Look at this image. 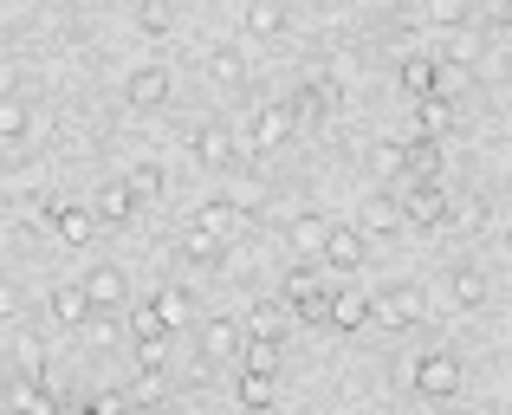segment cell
<instances>
[{"label": "cell", "mask_w": 512, "mask_h": 415, "mask_svg": "<svg viewBox=\"0 0 512 415\" xmlns=\"http://www.w3.org/2000/svg\"><path fill=\"white\" fill-rule=\"evenodd\" d=\"M13 312H20V292H13L7 279H0V325H13Z\"/></svg>", "instance_id": "42"}, {"label": "cell", "mask_w": 512, "mask_h": 415, "mask_svg": "<svg viewBox=\"0 0 512 415\" xmlns=\"http://www.w3.org/2000/svg\"><path fill=\"white\" fill-rule=\"evenodd\" d=\"M130 338H137V351H163L169 325L156 318V305H137V312H130Z\"/></svg>", "instance_id": "19"}, {"label": "cell", "mask_w": 512, "mask_h": 415, "mask_svg": "<svg viewBox=\"0 0 512 415\" xmlns=\"http://www.w3.org/2000/svg\"><path fill=\"white\" fill-rule=\"evenodd\" d=\"M428 13H435V20L448 26V20H461V0H435V7H428Z\"/></svg>", "instance_id": "43"}, {"label": "cell", "mask_w": 512, "mask_h": 415, "mask_svg": "<svg viewBox=\"0 0 512 415\" xmlns=\"http://www.w3.org/2000/svg\"><path fill=\"white\" fill-rule=\"evenodd\" d=\"M72 415H98V409H91V403H85V409H72Z\"/></svg>", "instance_id": "46"}, {"label": "cell", "mask_w": 512, "mask_h": 415, "mask_svg": "<svg viewBox=\"0 0 512 415\" xmlns=\"http://www.w3.org/2000/svg\"><path fill=\"white\" fill-rule=\"evenodd\" d=\"M474 85V72H467V59H435V98L441 104H454L461 91Z\"/></svg>", "instance_id": "18"}, {"label": "cell", "mask_w": 512, "mask_h": 415, "mask_svg": "<svg viewBox=\"0 0 512 415\" xmlns=\"http://www.w3.org/2000/svg\"><path fill=\"white\" fill-rule=\"evenodd\" d=\"M7 403H13V415H65L59 396H52L46 383H33V377H13L7 383Z\"/></svg>", "instance_id": "10"}, {"label": "cell", "mask_w": 512, "mask_h": 415, "mask_svg": "<svg viewBox=\"0 0 512 415\" xmlns=\"http://www.w3.org/2000/svg\"><path fill=\"white\" fill-rule=\"evenodd\" d=\"M85 331H91V344H117V318H111V312H91Z\"/></svg>", "instance_id": "38"}, {"label": "cell", "mask_w": 512, "mask_h": 415, "mask_svg": "<svg viewBox=\"0 0 512 415\" xmlns=\"http://www.w3.org/2000/svg\"><path fill=\"white\" fill-rule=\"evenodd\" d=\"M448 124H454V104H441V98H422L415 104V130H422V137H448Z\"/></svg>", "instance_id": "23"}, {"label": "cell", "mask_w": 512, "mask_h": 415, "mask_svg": "<svg viewBox=\"0 0 512 415\" xmlns=\"http://www.w3.org/2000/svg\"><path fill=\"white\" fill-rule=\"evenodd\" d=\"M91 409H98V415H124L130 403H124V396H98V403H91Z\"/></svg>", "instance_id": "44"}, {"label": "cell", "mask_w": 512, "mask_h": 415, "mask_svg": "<svg viewBox=\"0 0 512 415\" xmlns=\"http://www.w3.org/2000/svg\"><path fill=\"white\" fill-rule=\"evenodd\" d=\"M240 409L247 415H260V409H273V377H253V370H240Z\"/></svg>", "instance_id": "27"}, {"label": "cell", "mask_w": 512, "mask_h": 415, "mask_svg": "<svg viewBox=\"0 0 512 415\" xmlns=\"http://www.w3.org/2000/svg\"><path fill=\"white\" fill-rule=\"evenodd\" d=\"M124 403H130V409H150V403H163V370H137V383L124 390Z\"/></svg>", "instance_id": "33"}, {"label": "cell", "mask_w": 512, "mask_h": 415, "mask_svg": "<svg viewBox=\"0 0 512 415\" xmlns=\"http://www.w3.org/2000/svg\"><path fill=\"white\" fill-rule=\"evenodd\" d=\"M20 91V59H0V98H13Z\"/></svg>", "instance_id": "41"}, {"label": "cell", "mask_w": 512, "mask_h": 415, "mask_svg": "<svg viewBox=\"0 0 512 415\" xmlns=\"http://www.w3.org/2000/svg\"><path fill=\"white\" fill-rule=\"evenodd\" d=\"M376 176H402V143H376Z\"/></svg>", "instance_id": "37"}, {"label": "cell", "mask_w": 512, "mask_h": 415, "mask_svg": "<svg viewBox=\"0 0 512 415\" xmlns=\"http://www.w3.org/2000/svg\"><path fill=\"white\" fill-rule=\"evenodd\" d=\"M279 305H286L299 325H325V318H331V286L312 273V266H292V273H286V299H279Z\"/></svg>", "instance_id": "1"}, {"label": "cell", "mask_w": 512, "mask_h": 415, "mask_svg": "<svg viewBox=\"0 0 512 415\" xmlns=\"http://www.w3.org/2000/svg\"><path fill=\"white\" fill-rule=\"evenodd\" d=\"M240 344H247V331H240L234 318H208V325H201V357H208V364L240 357Z\"/></svg>", "instance_id": "8"}, {"label": "cell", "mask_w": 512, "mask_h": 415, "mask_svg": "<svg viewBox=\"0 0 512 415\" xmlns=\"http://www.w3.org/2000/svg\"><path fill=\"white\" fill-rule=\"evenodd\" d=\"M318 260L338 266V273H357V266H363V234H357V227H331L325 247H318Z\"/></svg>", "instance_id": "9"}, {"label": "cell", "mask_w": 512, "mask_h": 415, "mask_svg": "<svg viewBox=\"0 0 512 415\" xmlns=\"http://www.w3.org/2000/svg\"><path fill=\"white\" fill-rule=\"evenodd\" d=\"M325 234H331V227L318 221V214H299V221L286 227V240H292V247H299V253H318V247H325Z\"/></svg>", "instance_id": "32"}, {"label": "cell", "mask_w": 512, "mask_h": 415, "mask_svg": "<svg viewBox=\"0 0 512 415\" xmlns=\"http://www.w3.org/2000/svg\"><path fill=\"white\" fill-rule=\"evenodd\" d=\"M143 26H150V33H169V7L163 0H143Z\"/></svg>", "instance_id": "40"}, {"label": "cell", "mask_w": 512, "mask_h": 415, "mask_svg": "<svg viewBox=\"0 0 512 415\" xmlns=\"http://www.w3.org/2000/svg\"><path fill=\"white\" fill-rule=\"evenodd\" d=\"M415 390H422L428 403H448V396L461 390V364H454L448 351H428L422 364H415Z\"/></svg>", "instance_id": "5"}, {"label": "cell", "mask_w": 512, "mask_h": 415, "mask_svg": "<svg viewBox=\"0 0 512 415\" xmlns=\"http://www.w3.org/2000/svg\"><path fill=\"white\" fill-rule=\"evenodd\" d=\"M13 357H20V377L46 383V344H39V338H20V351H13Z\"/></svg>", "instance_id": "36"}, {"label": "cell", "mask_w": 512, "mask_h": 415, "mask_svg": "<svg viewBox=\"0 0 512 415\" xmlns=\"http://www.w3.org/2000/svg\"><path fill=\"white\" fill-rule=\"evenodd\" d=\"M396 227H402V208L389 202V195H376V202L363 208V227H357V234L370 240V234H396Z\"/></svg>", "instance_id": "24"}, {"label": "cell", "mask_w": 512, "mask_h": 415, "mask_svg": "<svg viewBox=\"0 0 512 415\" xmlns=\"http://www.w3.org/2000/svg\"><path fill=\"white\" fill-rule=\"evenodd\" d=\"M402 91H409L415 104L435 98V59H409V65H402Z\"/></svg>", "instance_id": "29"}, {"label": "cell", "mask_w": 512, "mask_h": 415, "mask_svg": "<svg viewBox=\"0 0 512 415\" xmlns=\"http://www.w3.org/2000/svg\"><path fill=\"white\" fill-rule=\"evenodd\" d=\"M370 318H376V325H389V331L422 325V318H428L422 286H389V292H376V299H370Z\"/></svg>", "instance_id": "2"}, {"label": "cell", "mask_w": 512, "mask_h": 415, "mask_svg": "<svg viewBox=\"0 0 512 415\" xmlns=\"http://www.w3.org/2000/svg\"><path fill=\"white\" fill-rule=\"evenodd\" d=\"M305 91H312V104H318V111H338V104H344V85H338V72H318Z\"/></svg>", "instance_id": "35"}, {"label": "cell", "mask_w": 512, "mask_h": 415, "mask_svg": "<svg viewBox=\"0 0 512 415\" xmlns=\"http://www.w3.org/2000/svg\"><path fill=\"white\" fill-rule=\"evenodd\" d=\"M163 98H169V72L163 65H143V72L130 78V104H137V111H156Z\"/></svg>", "instance_id": "12"}, {"label": "cell", "mask_w": 512, "mask_h": 415, "mask_svg": "<svg viewBox=\"0 0 512 415\" xmlns=\"http://www.w3.org/2000/svg\"><path fill=\"white\" fill-rule=\"evenodd\" d=\"M195 163H208V169L234 163V137H227L221 124H201V130H195Z\"/></svg>", "instance_id": "14"}, {"label": "cell", "mask_w": 512, "mask_h": 415, "mask_svg": "<svg viewBox=\"0 0 512 415\" xmlns=\"http://www.w3.org/2000/svg\"><path fill=\"white\" fill-rule=\"evenodd\" d=\"M286 325H292L286 305H253V312H247V338H260V344H279Z\"/></svg>", "instance_id": "13"}, {"label": "cell", "mask_w": 512, "mask_h": 415, "mask_svg": "<svg viewBox=\"0 0 512 415\" xmlns=\"http://www.w3.org/2000/svg\"><path fill=\"white\" fill-rule=\"evenodd\" d=\"M91 214H98V221H111V227H124L130 214H137V202H130V189H124V182H111V189H98Z\"/></svg>", "instance_id": "20"}, {"label": "cell", "mask_w": 512, "mask_h": 415, "mask_svg": "<svg viewBox=\"0 0 512 415\" xmlns=\"http://www.w3.org/2000/svg\"><path fill=\"white\" fill-rule=\"evenodd\" d=\"M78 292H85L91 312H117V305L130 299V279H124V266H91V273L78 279Z\"/></svg>", "instance_id": "4"}, {"label": "cell", "mask_w": 512, "mask_h": 415, "mask_svg": "<svg viewBox=\"0 0 512 415\" xmlns=\"http://www.w3.org/2000/svg\"><path fill=\"white\" fill-rule=\"evenodd\" d=\"M26 130H33V111H26L20 98H0V143L26 137Z\"/></svg>", "instance_id": "34"}, {"label": "cell", "mask_w": 512, "mask_h": 415, "mask_svg": "<svg viewBox=\"0 0 512 415\" xmlns=\"http://www.w3.org/2000/svg\"><path fill=\"white\" fill-rule=\"evenodd\" d=\"M325 325H338V331L370 325V299H363V292H331V318Z\"/></svg>", "instance_id": "16"}, {"label": "cell", "mask_w": 512, "mask_h": 415, "mask_svg": "<svg viewBox=\"0 0 512 415\" xmlns=\"http://www.w3.org/2000/svg\"><path fill=\"white\" fill-rule=\"evenodd\" d=\"M150 305H156V318H163L169 331H182L188 318H195V312H188V292H182V286H163V292H156Z\"/></svg>", "instance_id": "25"}, {"label": "cell", "mask_w": 512, "mask_h": 415, "mask_svg": "<svg viewBox=\"0 0 512 415\" xmlns=\"http://www.w3.org/2000/svg\"><path fill=\"white\" fill-rule=\"evenodd\" d=\"M506 247H512V227H506Z\"/></svg>", "instance_id": "47"}, {"label": "cell", "mask_w": 512, "mask_h": 415, "mask_svg": "<svg viewBox=\"0 0 512 415\" xmlns=\"http://www.w3.org/2000/svg\"><path fill=\"white\" fill-rule=\"evenodd\" d=\"M240 364H247L253 377H279V344H260V338H247V344H240Z\"/></svg>", "instance_id": "31"}, {"label": "cell", "mask_w": 512, "mask_h": 415, "mask_svg": "<svg viewBox=\"0 0 512 415\" xmlns=\"http://www.w3.org/2000/svg\"><path fill=\"white\" fill-rule=\"evenodd\" d=\"M52 227H59V240H65V247H85V240H91V227H98V214H91V208H52Z\"/></svg>", "instance_id": "15"}, {"label": "cell", "mask_w": 512, "mask_h": 415, "mask_svg": "<svg viewBox=\"0 0 512 415\" xmlns=\"http://www.w3.org/2000/svg\"><path fill=\"white\" fill-rule=\"evenodd\" d=\"M480 221H487V202H480V195H461V202H448V221H441V227H454V234H474Z\"/></svg>", "instance_id": "28"}, {"label": "cell", "mask_w": 512, "mask_h": 415, "mask_svg": "<svg viewBox=\"0 0 512 415\" xmlns=\"http://www.w3.org/2000/svg\"><path fill=\"white\" fill-rule=\"evenodd\" d=\"M124 189H130V202H156V195H163V169H156V163H137L124 176Z\"/></svg>", "instance_id": "30"}, {"label": "cell", "mask_w": 512, "mask_h": 415, "mask_svg": "<svg viewBox=\"0 0 512 415\" xmlns=\"http://www.w3.org/2000/svg\"><path fill=\"white\" fill-rule=\"evenodd\" d=\"M493 26H512V0H493Z\"/></svg>", "instance_id": "45"}, {"label": "cell", "mask_w": 512, "mask_h": 415, "mask_svg": "<svg viewBox=\"0 0 512 415\" xmlns=\"http://www.w3.org/2000/svg\"><path fill=\"white\" fill-rule=\"evenodd\" d=\"M234 227H240V208L234 202H208L195 214V234H208L214 247H227V240H234Z\"/></svg>", "instance_id": "11"}, {"label": "cell", "mask_w": 512, "mask_h": 415, "mask_svg": "<svg viewBox=\"0 0 512 415\" xmlns=\"http://www.w3.org/2000/svg\"><path fill=\"white\" fill-rule=\"evenodd\" d=\"M487 273H480V266H461V273H454V305H461V312H474V305H487Z\"/></svg>", "instance_id": "22"}, {"label": "cell", "mask_w": 512, "mask_h": 415, "mask_svg": "<svg viewBox=\"0 0 512 415\" xmlns=\"http://www.w3.org/2000/svg\"><path fill=\"white\" fill-rule=\"evenodd\" d=\"M409 182H441V143L435 137L402 143V189H409Z\"/></svg>", "instance_id": "6"}, {"label": "cell", "mask_w": 512, "mask_h": 415, "mask_svg": "<svg viewBox=\"0 0 512 415\" xmlns=\"http://www.w3.org/2000/svg\"><path fill=\"white\" fill-rule=\"evenodd\" d=\"M214 253H221V247H214V240H208V234H195V227H188V260H195V266H208V260H214Z\"/></svg>", "instance_id": "39"}, {"label": "cell", "mask_w": 512, "mask_h": 415, "mask_svg": "<svg viewBox=\"0 0 512 415\" xmlns=\"http://www.w3.org/2000/svg\"><path fill=\"white\" fill-rule=\"evenodd\" d=\"M247 33L253 39H279L286 33V7H279V0H247Z\"/></svg>", "instance_id": "17"}, {"label": "cell", "mask_w": 512, "mask_h": 415, "mask_svg": "<svg viewBox=\"0 0 512 415\" xmlns=\"http://www.w3.org/2000/svg\"><path fill=\"white\" fill-rule=\"evenodd\" d=\"M292 104H260V111H253V150H279V143L292 137Z\"/></svg>", "instance_id": "7"}, {"label": "cell", "mask_w": 512, "mask_h": 415, "mask_svg": "<svg viewBox=\"0 0 512 415\" xmlns=\"http://www.w3.org/2000/svg\"><path fill=\"white\" fill-rule=\"evenodd\" d=\"M52 318H59V325H85V318H91L85 292H78V286H52Z\"/></svg>", "instance_id": "26"}, {"label": "cell", "mask_w": 512, "mask_h": 415, "mask_svg": "<svg viewBox=\"0 0 512 415\" xmlns=\"http://www.w3.org/2000/svg\"><path fill=\"white\" fill-rule=\"evenodd\" d=\"M402 221L409 227H441L448 221V189H441V182H409V189H402Z\"/></svg>", "instance_id": "3"}, {"label": "cell", "mask_w": 512, "mask_h": 415, "mask_svg": "<svg viewBox=\"0 0 512 415\" xmlns=\"http://www.w3.org/2000/svg\"><path fill=\"white\" fill-rule=\"evenodd\" d=\"M208 78L214 85H247V59H240L234 46H214L208 52Z\"/></svg>", "instance_id": "21"}]
</instances>
